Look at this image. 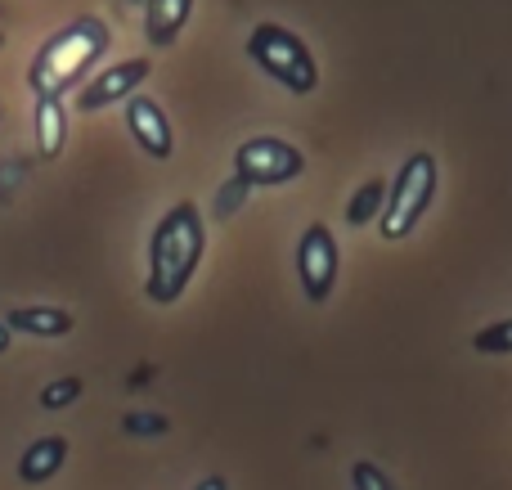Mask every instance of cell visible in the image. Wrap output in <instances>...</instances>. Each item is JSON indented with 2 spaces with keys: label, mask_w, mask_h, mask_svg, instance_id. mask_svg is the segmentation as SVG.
<instances>
[{
  "label": "cell",
  "mask_w": 512,
  "mask_h": 490,
  "mask_svg": "<svg viewBox=\"0 0 512 490\" xmlns=\"http://www.w3.org/2000/svg\"><path fill=\"white\" fill-rule=\"evenodd\" d=\"M207 252V225L198 203H176L158 225H153V239H149V302L171 306L180 293L189 288L194 279L198 261Z\"/></svg>",
  "instance_id": "1"
},
{
  "label": "cell",
  "mask_w": 512,
  "mask_h": 490,
  "mask_svg": "<svg viewBox=\"0 0 512 490\" xmlns=\"http://www.w3.org/2000/svg\"><path fill=\"white\" fill-rule=\"evenodd\" d=\"M108 45H113V32H108L104 18H95V14L72 18L68 27H59V32L36 50L32 68H27L32 95L36 99H63L72 86H81V77H86L99 59H104Z\"/></svg>",
  "instance_id": "2"
},
{
  "label": "cell",
  "mask_w": 512,
  "mask_h": 490,
  "mask_svg": "<svg viewBox=\"0 0 512 490\" xmlns=\"http://www.w3.org/2000/svg\"><path fill=\"white\" fill-rule=\"evenodd\" d=\"M248 54H252L256 68H261L265 77L279 81L283 90H292V95H315V86H319L315 54H310V45L301 41L292 27H283V23L252 27Z\"/></svg>",
  "instance_id": "3"
},
{
  "label": "cell",
  "mask_w": 512,
  "mask_h": 490,
  "mask_svg": "<svg viewBox=\"0 0 512 490\" xmlns=\"http://www.w3.org/2000/svg\"><path fill=\"white\" fill-rule=\"evenodd\" d=\"M436 176H441V171H436V158L423 149L409 153V158L400 162L396 180L387 185V207H382V216H378L382 239L400 243L414 234V225L423 221L432 198H436Z\"/></svg>",
  "instance_id": "4"
},
{
  "label": "cell",
  "mask_w": 512,
  "mask_h": 490,
  "mask_svg": "<svg viewBox=\"0 0 512 490\" xmlns=\"http://www.w3.org/2000/svg\"><path fill=\"white\" fill-rule=\"evenodd\" d=\"M306 171V153L297 144L279 140V135H252V140L239 144L234 153V176L248 180L252 189H274V185H288Z\"/></svg>",
  "instance_id": "5"
},
{
  "label": "cell",
  "mask_w": 512,
  "mask_h": 490,
  "mask_svg": "<svg viewBox=\"0 0 512 490\" xmlns=\"http://www.w3.org/2000/svg\"><path fill=\"white\" fill-rule=\"evenodd\" d=\"M337 270H342V257H337V239L328 225L310 221L301 230V243H297V279L306 288V302H328L337 288Z\"/></svg>",
  "instance_id": "6"
},
{
  "label": "cell",
  "mask_w": 512,
  "mask_h": 490,
  "mask_svg": "<svg viewBox=\"0 0 512 490\" xmlns=\"http://www.w3.org/2000/svg\"><path fill=\"white\" fill-rule=\"evenodd\" d=\"M149 72H153V63L144 59H122V63H113V68H104L95 81H86V86L77 90V108L81 113H99V108H108V104H117V99H131L135 90L149 81Z\"/></svg>",
  "instance_id": "7"
},
{
  "label": "cell",
  "mask_w": 512,
  "mask_h": 490,
  "mask_svg": "<svg viewBox=\"0 0 512 490\" xmlns=\"http://www.w3.org/2000/svg\"><path fill=\"white\" fill-rule=\"evenodd\" d=\"M126 131L135 135V144H140L153 162L171 158V122H167V113H162L158 99H149V95L126 99Z\"/></svg>",
  "instance_id": "8"
},
{
  "label": "cell",
  "mask_w": 512,
  "mask_h": 490,
  "mask_svg": "<svg viewBox=\"0 0 512 490\" xmlns=\"http://www.w3.org/2000/svg\"><path fill=\"white\" fill-rule=\"evenodd\" d=\"M189 14H194V0H144V36H149L153 50L176 45Z\"/></svg>",
  "instance_id": "9"
},
{
  "label": "cell",
  "mask_w": 512,
  "mask_h": 490,
  "mask_svg": "<svg viewBox=\"0 0 512 490\" xmlns=\"http://www.w3.org/2000/svg\"><path fill=\"white\" fill-rule=\"evenodd\" d=\"M63 464H68V437H36L32 446L18 455V482L41 486V482H50Z\"/></svg>",
  "instance_id": "10"
},
{
  "label": "cell",
  "mask_w": 512,
  "mask_h": 490,
  "mask_svg": "<svg viewBox=\"0 0 512 490\" xmlns=\"http://www.w3.org/2000/svg\"><path fill=\"white\" fill-rule=\"evenodd\" d=\"M9 333H32V338H68L72 333V311L63 306H14L5 315Z\"/></svg>",
  "instance_id": "11"
},
{
  "label": "cell",
  "mask_w": 512,
  "mask_h": 490,
  "mask_svg": "<svg viewBox=\"0 0 512 490\" xmlns=\"http://www.w3.org/2000/svg\"><path fill=\"white\" fill-rule=\"evenodd\" d=\"M63 140H68L63 99H36V149H41V158H59Z\"/></svg>",
  "instance_id": "12"
},
{
  "label": "cell",
  "mask_w": 512,
  "mask_h": 490,
  "mask_svg": "<svg viewBox=\"0 0 512 490\" xmlns=\"http://www.w3.org/2000/svg\"><path fill=\"white\" fill-rule=\"evenodd\" d=\"M382 207H387V180L373 176V180H364V185L351 194V203H346V225H351V230L378 225Z\"/></svg>",
  "instance_id": "13"
},
{
  "label": "cell",
  "mask_w": 512,
  "mask_h": 490,
  "mask_svg": "<svg viewBox=\"0 0 512 490\" xmlns=\"http://www.w3.org/2000/svg\"><path fill=\"white\" fill-rule=\"evenodd\" d=\"M167 414H153V410H131L122 414V432L135 441H149V437H167Z\"/></svg>",
  "instance_id": "14"
},
{
  "label": "cell",
  "mask_w": 512,
  "mask_h": 490,
  "mask_svg": "<svg viewBox=\"0 0 512 490\" xmlns=\"http://www.w3.org/2000/svg\"><path fill=\"white\" fill-rule=\"evenodd\" d=\"M81 378L77 374H68V378H54V383H45L41 387V410H68L72 401L81 396Z\"/></svg>",
  "instance_id": "15"
},
{
  "label": "cell",
  "mask_w": 512,
  "mask_h": 490,
  "mask_svg": "<svg viewBox=\"0 0 512 490\" xmlns=\"http://www.w3.org/2000/svg\"><path fill=\"white\" fill-rule=\"evenodd\" d=\"M472 347H477L481 356H508V351H512V320L486 324V329L472 338Z\"/></svg>",
  "instance_id": "16"
},
{
  "label": "cell",
  "mask_w": 512,
  "mask_h": 490,
  "mask_svg": "<svg viewBox=\"0 0 512 490\" xmlns=\"http://www.w3.org/2000/svg\"><path fill=\"white\" fill-rule=\"evenodd\" d=\"M248 189H252V185H248V180H239V176L225 180L221 194H216V216H221V221H230V216L239 212L243 203H248Z\"/></svg>",
  "instance_id": "17"
},
{
  "label": "cell",
  "mask_w": 512,
  "mask_h": 490,
  "mask_svg": "<svg viewBox=\"0 0 512 490\" xmlns=\"http://www.w3.org/2000/svg\"><path fill=\"white\" fill-rule=\"evenodd\" d=\"M351 486L355 490H396L391 486V477L382 473L378 464H369V459H355L351 464Z\"/></svg>",
  "instance_id": "18"
},
{
  "label": "cell",
  "mask_w": 512,
  "mask_h": 490,
  "mask_svg": "<svg viewBox=\"0 0 512 490\" xmlns=\"http://www.w3.org/2000/svg\"><path fill=\"white\" fill-rule=\"evenodd\" d=\"M194 490H230V482H225L221 473H212V477H203V482H198Z\"/></svg>",
  "instance_id": "19"
},
{
  "label": "cell",
  "mask_w": 512,
  "mask_h": 490,
  "mask_svg": "<svg viewBox=\"0 0 512 490\" xmlns=\"http://www.w3.org/2000/svg\"><path fill=\"white\" fill-rule=\"evenodd\" d=\"M9 338H14V333H9L5 320H0V351H9Z\"/></svg>",
  "instance_id": "20"
},
{
  "label": "cell",
  "mask_w": 512,
  "mask_h": 490,
  "mask_svg": "<svg viewBox=\"0 0 512 490\" xmlns=\"http://www.w3.org/2000/svg\"><path fill=\"white\" fill-rule=\"evenodd\" d=\"M126 5H144V0H122V9H126Z\"/></svg>",
  "instance_id": "21"
},
{
  "label": "cell",
  "mask_w": 512,
  "mask_h": 490,
  "mask_svg": "<svg viewBox=\"0 0 512 490\" xmlns=\"http://www.w3.org/2000/svg\"><path fill=\"white\" fill-rule=\"evenodd\" d=\"M0 45H5V32H0Z\"/></svg>",
  "instance_id": "22"
}]
</instances>
